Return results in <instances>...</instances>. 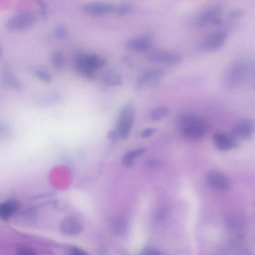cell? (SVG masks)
<instances>
[{"label":"cell","mask_w":255,"mask_h":255,"mask_svg":"<svg viewBox=\"0 0 255 255\" xmlns=\"http://www.w3.org/2000/svg\"><path fill=\"white\" fill-rule=\"evenodd\" d=\"M179 127L181 133L191 141L201 140L206 134L207 126L205 119L194 114H186L180 118Z\"/></svg>","instance_id":"1"},{"label":"cell","mask_w":255,"mask_h":255,"mask_svg":"<svg viewBox=\"0 0 255 255\" xmlns=\"http://www.w3.org/2000/svg\"><path fill=\"white\" fill-rule=\"evenodd\" d=\"M135 109L131 102L125 103L120 110L116 123V131L123 140L128 138L135 119Z\"/></svg>","instance_id":"2"},{"label":"cell","mask_w":255,"mask_h":255,"mask_svg":"<svg viewBox=\"0 0 255 255\" xmlns=\"http://www.w3.org/2000/svg\"><path fill=\"white\" fill-rule=\"evenodd\" d=\"M250 70V64L247 60L240 59L235 61L228 68L225 74L226 85L231 88L241 85L248 77Z\"/></svg>","instance_id":"3"},{"label":"cell","mask_w":255,"mask_h":255,"mask_svg":"<svg viewBox=\"0 0 255 255\" xmlns=\"http://www.w3.org/2000/svg\"><path fill=\"white\" fill-rule=\"evenodd\" d=\"M35 14L30 11L18 13L8 19L7 28L13 32H23L32 28L36 22Z\"/></svg>","instance_id":"4"},{"label":"cell","mask_w":255,"mask_h":255,"mask_svg":"<svg viewBox=\"0 0 255 255\" xmlns=\"http://www.w3.org/2000/svg\"><path fill=\"white\" fill-rule=\"evenodd\" d=\"M227 34L223 30L216 31L207 36L200 44V49L206 52L218 51L224 45Z\"/></svg>","instance_id":"5"},{"label":"cell","mask_w":255,"mask_h":255,"mask_svg":"<svg viewBox=\"0 0 255 255\" xmlns=\"http://www.w3.org/2000/svg\"><path fill=\"white\" fill-rule=\"evenodd\" d=\"M223 9L219 5L211 6L202 12L197 20L200 27L208 26H219L222 23Z\"/></svg>","instance_id":"6"},{"label":"cell","mask_w":255,"mask_h":255,"mask_svg":"<svg viewBox=\"0 0 255 255\" xmlns=\"http://www.w3.org/2000/svg\"><path fill=\"white\" fill-rule=\"evenodd\" d=\"M255 132V122L251 119H245L236 123L232 128L231 135L237 140H248Z\"/></svg>","instance_id":"7"},{"label":"cell","mask_w":255,"mask_h":255,"mask_svg":"<svg viewBox=\"0 0 255 255\" xmlns=\"http://www.w3.org/2000/svg\"><path fill=\"white\" fill-rule=\"evenodd\" d=\"M82 9L87 15L101 16L112 12L114 9V7L108 2L94 1L85 3L83 5Z\"/></svg>","instance_id":"8"},{"label":"cell","mask_w":255,"mask_h":255,"mask_svg":"<svg viewBox=\"0 0 255 255\" xmlns=\"http://www.w3.org/2000/svg\"><path fill=\"white\" fill-rule=\"evenodd\" d=\"M152 43V36L147 35L127 41L125 44V47L127 50L132 52L143 53L150 49Z\"/></svg>","instance_id":"9"},{"label":"cell","mask_w":255,"mask_h":255,"mask_svg":"<svg viewBox=\"0 0 255 255\" xmlns=\"http://www.w3.org/2000/svg\"><path fill=\"white\" fill-rule=\"evenodd\" d=\"M213 141L216 148L223 151L232 150L238 145L237 140L231 134L223 132L216 133L213 137Z\"/></svg>","instance_id":"10"},{"label":"cell","mask_w":255,"mask_h":255,"mask_svg":"<svg viewBox=\"0 0 255 255\" xmlns=\"http://www.w3.org/2000/svg\"><path fill=\"white\" fill-rule=\"evenodd\" d=\"M149 58L154 63L166 64H176L182 60V56L178 53L163 51L152 52Z\"/></svg>","instance_id":"11"},{"label":"cell","mask_w":255,"mask_h":255,"mask_svg":"<svg viewBox=\"0 0 255 255\" xmlns=\"http://www.w3.org/2000/svg\"><path fill=\"white\" fill-rule=\"evenodd\" d=\"M207 180L209 185L215 190L225 191L230 189L229 179L221 173L211 172L208 174Z\"/></svg>","instance_id":"12"},{"label":"cell","mask_w":255,"mask_h":255,"mask_svg":"<svg viewBox=\"0 0 255 255\" xmlns=\"http://www.w3.org/2000/svg\"><path fill=\"white\" fill-rule=\"evenodd\" d=\"M60 228L62 232L65 235L75 236L82 231L83 225L76 218L67 217L62 221Z\"/></svg>","instance_id":"13"},{"label":"cell","mask_w":255,"mask_h":255,"mask_svg":"<svg viewBox=\"0 0 255 255\" xmlns=\"http://www.w3.org/2000/svg\"><path fill=\"white\" fill-rule=\"evenodd\" d=\"M74 65L76 72L82 77L88 80H92L95 77V71L86 64L84 54H79L76 56Z\"/></svg>","instance_id":"14"},{"label":"cell","mask_w":255,"mask_h":255,"mask_svg":"<svg viewBox=\"0 0 255 255\" xmlns=\"http://www.w3.org/2000/svg\"><path fill=\"white\" fill-rule=\"evenodd\" d=\"M166 71L162 69H152L141 74L137 79L136 88L138 90L142 88L146 84L153 82L166 74Z\"/></svg>","instance_id":"15"},{"label":"cell","mask_w":255,"mask_h":255,"mask_svg":"<svg viewBox=\"0 0 255 255\" xmlns=\"http://www.w3.org/2000/svg\"><path fill=\"white\" fill-rule=\"evenodd\" d=\"M20 207V203L15 199H9L0 205V217L7 221L16 213Z\"/></svg>","instance_id":"16"},{"label":"cell","mask_w":255,"mask_h":255,"mask_svg":"<svg viewBox=\"0 0 255 255\" xmlns=\"http://www.w3.org/2000/svg\"><path fill=\"white\" fill-rule=\"evenodd\" d=\"M4 80L7 85L13 90L20 92L23 86L20 81L11 71L8 64H5L3 70Z\"/></svg>","instance_id":"17"},{"label":"cell","mask_w":255,"mask_h":255,"mask_svg":"<svg viewBox=\"0 0 255 255\" xmlns=\"http://www.w3.org/2000/svg\"><path fill=\"white\" fill-rule=\"evenodd\" d=\"M102 82L106 87L118 86L122 84V78L117 72L109 70L103 74Z\"/></svg>","instance_id":"18"},{"label":"cell","mask_w":255,"mask_h":255,"mask_svg":"<svg viewBox=\"0 0 255 255\" xmlns=\"http://www.w3.org/2000/svg\"><path fill=\"white\" fill-rule=\"evenodd\" d=\"M84 58L87 65L94 70L102 68L107 64L105 59L100 58L95 54H84Z\"/></svg>","instance_id":"19"},{"label":"cell","mask_w":255,"mask_h":255,"mask_svg":"<svg viewBox=\"0 0 255 255\" xmlns=\"http://www.w3.org/2000/svg\"><path fill=\"white\" fill-rule=\"evenodd\" d=\"M146 151L145 148H141L127 152L123 156L122 163L127 167H131L134 163V160L142 155Z\"/></svg>","instance_id":"20"},{"label":"cell","mask_w":255,"mask_h":255,"mask_svg":"<svg viewBox=\"0 0 255 255\" xmlns=\"http://www.w3.org/2000/svg\"><path fill=\"white\" fill-rule=\"evenodd\" d=\"M225 220L227 226L231 229H239L245 224L244 218L238 214H231L227 216Z\"/></svg>","instance_id":"21"},{"label":"cell","mask_w":255,"mask_h":255,"mask_svg":"<svg viewBox=\"0 0 255 255\" xmlns=\"http://www.w3.org/2000/svg\"><path fill=\"white\" fill-rule=\"evenodd\" d=\"M50 60L54 67L58 70L63 69L65 66V58L63 54L60 51L52 53Z\"/></svg>","instance_id":"22"},{"label":"cell","mask_w":255,"mask_h":255,"mask_svg":"<svg viewBox=\"0 0 255 255\" xmlns=\"http://www.w3.org/2000/svg\"><path fill=\"white\" fill-rule=\"evenodd\" d=\"M170 110L166 106H160L155 108L151 113V117L153 121H159L168 117Z\"/></svg>","instance_id":"23"},{"label":"cell","mask_w":255,"mask_h":255,"mask_svg":"<svg viewBox=\"0 0 255 255\" xmlns=\"http://www.w3.org/2000/svg\"><path fill=\"white\" fill-rule=\"evenodd\" d=\"M127 228V221L124 217L118 218L114 223V231L117 235L125 234Z\"/></svg>","instance_id":"24"},{"label":"cell","mask_w":255,"mask_h":255,"mask_svg":"<svg viewBox=\"0 0 255 255\" xmlns=\"http://www.w3.org/2000/svg\"><path fill=\"white\" fill-rule=\"evenodd\" d=\"M132 8V4L129 2H124L119 5L115 9L117 16L123 17L128 14Z\"/></svg>","instance_id":"25"},{"label":"cell","mask_w":255,"mask_h":255,"mask_svg":"<svg viewBox=\"0 0 255 255\" xmlns=\"http://www.w3.org/2000/svg\"><path fill=\"white\" fill-rule=\"evenodd\" d=\"M34 74L38 79L45 83H50L52 81V76L46 71L37 69L35 71Z\"/></svg>","instance_id":"26"},{"label":"cell","mask_w":255,"mask_h":255,"mask_svg":"<svg viewBox=\"0 0 255 255\" xmlns=\"http://www.w3.org/2000/svg\"><path fill=\"white\" fill-rule=\"evenodd\" d=\"M68 31L67 29L64 26H57L54 30L55 36L58 39H64L67 36Z\"/></svg>","instance_id":"27"},{"label":"cell","mask_w":255,"mask_h":255,"mask_svg":"<svg viewBox=\"0 0 255 255\" xmlns=\"http://www.w3.org/2000/svg\"><path fill=\"white\" fill-rule=\"evenodd\" d=\"M244 15V11L242 9H234L230 12L229 17L231 20H235L240 19Z\"/></svg>","instance_id":"28"},{"label":"cell","mask_w":255,"mask_h":255,"mask_svg":"<svg viewBox=\"0 0 255 255\" xmlns=\"http://www.w3.org/2000/svg\"><path fill=\"white\" fill-rule=\"evenodd\" d=\"M37 3L41 16L43 18L46 17L48 14V9L45 2H44L43 0H38Z\"/></svg>","instance_id":"29"},{"label":"cell","mask_w":255,"mask_h":255,"mask_svg":"<svg viewBox=\"0 0 255 255\" xmlns=\"http://www.w3.org/2000/svg\"><path fill=\"white\" fill-rule=\"evenodd\" d=\"M157 131L155 128H148L141 133V137L143 138H147L154 135Z\"/></svg>","instance_id":"30"},{"label":"cell","mask_w":255,"mask_h":255,"mask_svg":"<svg viewBox=\"0 0 255 255\" xmlns=\"http://www.w3.org/2000/svg\"><path fill=\"white\" fill-rule=\"evenodd\" d=\"M119 137L117 131L113 130H110L107 134L108 138L112 141L116 142L118 140Z\"/></svg>","instance_id":"31"},{"label":"cell","mask_w":255,"mask_h":255,"mask_svg":"<svg viewBox=\"0 0 255 255\" xmlns=\"http://www.w3.org/2000/svg\"><path fill=\"white\" fill-rule=\"evenodd\" d=\"M18 252H19L20 254H23V255H32V254H35V253L34 251L28 248L27 247H21L18 250Z\"/></svg>","instance_id":"32"},{"label":"cell","mask_w":255,"mask_h":255,"mask_svg":"<svg viewBox=\"0 0 255 255\" xmlns=\"http://www.w3.org/2000/svg\"><path fill=\"white\" fill-rule=\"evenodd\" d=\"M69 252L71 254L73 255H86L87 253H85L84 251L82 250L74 247V248H71Z\"/></svg>","instance_id":"33"},{"label":"cell","mask_w":255,"mask_h":255,"mask_svg":"<svg viewBox=\"0 0 255 255\" xmlns=\"http://www.w3.org/2000/svg\"><path fill=\"white\" fill-rule=\"evenodd\" d=\"M145 254L147 255H160L161 253L157 250L155 249H151L150 250L147 251Z\"/></svg>","instance_id":"34"},{"label":"cell","mask_w":255,"mask_h":255,"mask_svg":"<svg viewBox=\"0 0 255 255\" xmlns=\"http://www.w3.org/2000/svg\"><path fill=\"white\" fill-rule=\"evenodd\" d=\"M123 62L127 64H128L129 65L131 66L132 64L131 63V59L129 56H125L123 58Z\"/></svg>","instance_id":"35"},{"label":"cell","mask_w":255,"mask_h":255,"mask_svg":"<svg viewBox=\"0 0 255 255\" xmlns=\"http://www.w3.org/2000/svg\"><path fill=\"white\" fill-rule=\"evenodd\" d=\"M167 211L166 209H163L161 210L158 215V218L160 219H161V218H163L164 217H165V215L167 214Z\"/></svg>","instance_id":"36"},{"label":"cell","mask_w":255,"mask_h":255,"mask_svg":"<svg viewBox=\"0 0 255 255\" xmlns=\"http://www.w3.org/2000/svg\"></svg>","instance_id":"37"}]
</instances>
